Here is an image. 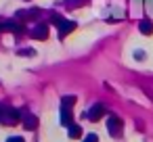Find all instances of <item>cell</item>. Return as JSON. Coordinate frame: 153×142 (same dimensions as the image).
Returning a JSON list of instances; mask_svg holds the SVG:
<instances>
[{
  "label": "cell",
  "instance_id": "obj_16",
  "mask_svg": "<svg viewBox=\"0 0 153 142\" xmlns=\"http://www.w3.org/2000/svg\"><path fill=\"white\" fill-rule=\"evenodd\" d=\"M145 4H147V9L153 13V0H145Z\"/></svg>",
  "mask_w": 153,
  "mask_h": 142
},
{
  "label": "cell",
  "instance_id": "obj_15",
  "mask_svg": "<svg viewBox=\"0 0 153 142\" xmlns=\"http://www.w3.org/2000/svg\"><path fill=\"white\" fill-rule=\"evenodd\" d=\"M51 21H53V23H55V25H57V23H59V21H61V15H53V17H51Z\"/></svg>",
  "mask_w": 153,
  "mask_h": 142
},
{
  "label": "cell",
  "instance_id": "obj_5",
  "mask_svg": "<svg viewBox=\"0 0 153 142\" xmlns=\"http://www.w3.org/2000/svg\"><path fill=\"white\" fill-rule=\"evenodd\" d=\"M0 32H11V34H15V36H21L25 29H23V25L17 23V21H4V23H0Z\"/></svg>",
  "mask_w": 153,
  "mask_h": 142
},
{
  "label": "cell",
  "instance_id": "obj_2",
  "mask_svg": "<svg viewBox=\"0 0 153 142\" xmlns=\"http://www.w3.org/2000/svg\"><path fill=\"white\" fill-rule=\"evenodd\" d=\"M76 102V96H63L61 98V123L69 125L71 123V107Z\"/></svg>",
  "mask_w": 153,
  "mask_h": 142
},
{
  "label": "cell",
  "instance_id": "obj_7",
  "mask_svg": "<svg viewBox=\"0 0 153 142\" xmlns=\"http://www.w3.org/2000/svg\"><path fill=\"white\" fill-rule=\"evenodd\" d=\"M30 36H32L34 40H46V38H48V25H46V23H38V25L30 32Z\"/></svg>",
  "mask_w": 153,
  "mask_h": 142
},
{
  "label": "cell",
  "instance_id": "obj_8",
  "mask_svg": "<svg viewBox=\"0 0 153 142\" xmlns=\"http://www.w3.org/2000/svg\"><path fill=\"white\" fill-rule=\"evenodd\" d=\"M57 25H59V38H61V40H63L69 32L76 29V21H67V19H61Z\"/></svg>",
  "mask_w": 153,
  "mask_h": 142
},
{
  "label": "cell",
  "instance_id": "obj_4",
  "mask_svg": "<svg viewBox=\"0 0 153 142\" xmlns=\"http://www.w3.org/2000/svg\"><path fill=\"white\" fill-rule=\"evenodd\" d=\"M40 15H42L40 9H27V11H19V13L15 15V19L23 23V21H36Z\"/></svg>",
  "mask_w": 153,
  "mask_h": 142
},
{
  "label": "cell",
  "instance_id": "obj_6",
  "mask_svg": "<svg viewBox=\"0 0 153 142\" xmlns=\"http://www.w3.org/2000/svg\"><path fill=\"white\" fill-rule=\"evenodd\" d=\"M107 129H109L111 136H120V134H122V119L115 117V115H111V117L107 119Z\"/></svg>",
  "mask_w": 153,
  "mask_h": 142
},
{
  "label": "cell",
  "instance_id": "obj_14",
  "mask_svg": "<svg viewBox=\"0 0 153 142\" xmlns=\"http://www.w3.org/2000/svg\"><path fill=\"white\" fill-rule=\"evenodd\" d=\"M7 142H23V138H21V136H11Z\"/></svg>",
  "mask_w": 153,
  "mask_h": 142
},
{
  "label": "cell",
  "instance_id": "obj_11",
  "mask_svg": "<svg viewBox=\"0 0 153 142\" xmlns=\"http://www.w3.org/2000/svg\"><path fill=\"white\" fill-rule=\"evenodd\" d=\"M86 2H88V0H65L63 4H65L67 9H71V11H74V9H80V7H84Z\"/></svg>",
  "mask_w": 153,
  "mask_h": 142
},
{
  "label": "cell",
  "instance_id": "obj_1",
  "mask_svg": "<svg viewBox=\"0 0 153 142\" xmlns=\"http://www.w3.org/2000/svg\"><path fill=\"white\" fill-rule=\"evenodd\" d=\"M21 119V111L13 109V107H7V104H0V123H17Z\"/></svg>",
  "mask_w": 153,
  "mask_h": 142
},
{
  "label": "cell",
  "instance_id": "obj_13",
  "mask_svg": "<svg viewBox=\"0 0 153 142\" xmlns=\"http://www.w3.org/2000/svg\"><path fill=\"white\" fill-rule=\"evenodd\" d=\"M84 142H99V138H97L94 134H88V136L84 138Z\"/></svg>",
  "mask_w": 153,
  "mask_h": 142
},
{
  "label": "cell",
  "instance_id": "obj_3",
  "mask_svg": "<svg viewBox=\"0 0 153 142\" xmlns=\"http://www.w3.org/2000/svg\"><path fill=\"white\" fill-rule=\"evenodd\" d=\"M103 115H105V107H103L101 102H94V104H92V107L84 113V117H86L88 121H99Z\"/></svg>",
  "mask_w": 153,
  "mask_h": 142
},
{
  "label": "cell",
  "instance_id": "obj_10",
  "mask_svg": "<svg viewBox=\"0 0 153 142\" xmlns=\"http://www.w3.org/2000/svg\"><path fill=\"white\" fill-rule=\"evenodd\" d=\"M138 32L145 34V36H151V34H153V25H151V21H149V19H143V21L138 23Z\"/></svg>",
  "mask_w": 153,
  "mask_h": 142
},
{
  "label": "cell",
  "instance_id": "obj_12",
  "mask_svg": "<svg viewBox=\"0 0 153 142\" xmlns=\"http://www.w3.org/2000/svg\"><path fill=\"white\" fill-rule=\"evenodd\" d=\"M69 136L71 138H80L82 136V127L76 125V123H69Z\"/></svg>",
  "mask_w": 153,
  "mask_h": 142
},
{
  "label": "cell",
  "instance_id": "obj_9",
  "mask_svg": "<svg viewBox=\"0 0 153 142\" xmlns=\"http://www.w3.org/2000/svg\"><path fill=\"white\" fill-rule=\"evenodd\" d=\"M19 121H23V125L27 127V129H36L38 127V119L32 115V113H27V111H21V119Z\"/></svg>",
  "mask_w": 153,
  "mask_h": 142
}]
</instances>
